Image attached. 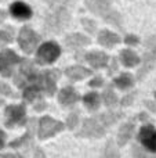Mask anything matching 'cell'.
I'll list each match as a JSON object with an SVG mask.
<instances>
[{"mask_svg":"<svg viewBox=\"0 0 156 158\" xmlns=\"http://www.w3.org/2000/svg\"><path fill=\"white\" fill-rule=\"evenodd\" d=\"M76 0H54L44 15V31L49 35L60 33L71 21V14Z\"/></svg>","mask_w":156,"mask_h":158,"instance_id":"1","label":"cell"},{"mask_svg":"<svg viewBox=\"0 0 156 158\" xmlns=\"http://www.w3.org/2000/svg\"><path fill=\"white\" fill-rule=\"evenodd\" d=\"M120 117L119 114H102L99 117L90 118L84 122L83 129L80 132V136H93L98 137L105 133V129L113 123L118 118Z\"/></svg>","mask_w":156,"mask_h":158,"instance_id":"2","label":"cell"},{"mask_svg":"<svg viewBox=\"0 0 156 158\" xmlns=\"http://www.w3.org/2000/svg\"><path fill=\"white\" fill-rule=\"evenodd\" d=\"M86 6L88 10H91L94 14L102 17L107 22L113 24L115 27L120 28V15L116 11L111 8L112 6V0H86Z\"/></svg>","mask_w":156,"mask_h":158,"instance_id":"3","label":"cell"},{"mask_svg":"<svg viewBox=\"0 0 156 158\" xmlns=\"http://www.w3.org/2000/svg\"><path fill=\"white\" fill-rule=\"evenodd\" d=\"M156 65V35L146 42V52L144 56V65L138 71V79H142Z\"/></svg>","mask_w":156,"mask_h":158,"instance_id":"4","label":"cell"},{"mask_svg":"<svg viewBox=\"0 0 156 158\" xmlns=\"http://www.w3.org/2000/svg\"><path fill=\"white\" fill-rule=\"evenodd\" d=\"M39 40H40V36L33 32L29 27H24L19 31V36H18L19 47H21L25 53H28V54L33 53V50L37 46Z\"/></svg>","mask_w":156,"mask_h":158,"instance_id":"5","label":"cell"},{"mask_svg":"<svg viewBox=\"0 0 156 158\" xmlns=\"http://www.w3.org/2000/svg\"><path fill=\"white\" fill-rule=\"evenodd\" d=\"M61 49L54 42H47L37 50V61L40 64H51L60 57Z\"/></svg>","mask_w":156,"mask_h":158,"instance_id":"6","label":"cell"},{"mask_svg":"<svg viewBox=\"0 0 156 158\" xmlns=\"http://www.w3.org/2000/svg\"><path fill=\"white\" fill-rule=\"evenodd\" d=\"M19 57L13 50H4L0 53V74L3 77H11L13 68L17 63H19Z\"/></svg>","mask_w":156,"mask_h":158,"instance_id":"7","label":"cell"},{"mask_svg":"<svg viewBox=\"0 0 156 158\" xmlns=\"http://www.w3.org/2000/svg\"><path fill=\"white\" fill-rule=\"evenodd\" d=\"M64 128L61 122H57L50 117H44L40 121V131H39V137L40 139H46V137L51 136V135L57 133L58 131Z\"/></svg>","mask_w":156,"mask_h":158,"instance_id":"8","label":"cell"},{"mask_svg":"<svg viewBox=\"0 0 156 158\" xmlns=\"http://www.w3.org/2000/svg\"><path fill=\"white\" fill-rule=\"evenodd\" d=\"M140 140L144 144V147L149 151H156V131L151 125H146L141 129Z\"/></svg>","mask_w":156,"mask_h":158,"instance_id":"9","label":"cell"},{"mask_svg":"<svg viewBox=\"0 0 156 158\" xmlns=\"http://www.w3.org/2000/svg\"><path fill=\"white\" fill-rule=\"evenodd\" d=\"M6 117H7V126H13L15 123H21L25 117L24 106H10L6 110Z\"/></svg>","mask_w":156,"mask_h":158,"instance_id":"10","label":"cell"},{"mask_svg":"<svg viewBox=\"0 0 156 158\" xmlns=\"http://www.w3.org/2000/svg\"><path fill=\"white\" fill-rule=\"evenodd\" d=\"M10 13L17 19H28L32 15V10L28 4L22 2H15L10 6Z\"/></svg>","mask_w":156,"mask_h":158,"instance_id":"11","label":"cell"},{"mask_svg":"<svg viewBox=\"0 0 156 158\" xmlns=\"http://www.w3.org/2000/svg\"><path fill=\"white\" fill-rule=\"evenodd\" d=\"M86 60H87V63H90V65H93L94 68H101V67L107 65L109 57H108L105 53L94 52V53H87Z\"/></svg>","mask_w":156,"mask_h":158,"instance_id":"12","label":"cell"},{"mask_svg":"<svg viewBox=\"0 0 156 158\" xmlns=\"http://www.w3.org/2000/svg\"><path fill=\"white\" fill-rule=\"evenodd\" d=\"M98 42L105 47H113L120 42V38L116 33H112L109 31H102L98 35Z\"/></svg>","mask_w":156,"mask_h":158,"instance_id":"13","label":"cell"},{"mask_svg":"<svg viewBox=\"0 0 156 158\" xmlns=\"http://www.w3.org/2000/svg\"><path fill=\"white\" fill-rule=\"evenodd\" d=\"M60 101L64 104V106H69V104H73L75 101L79 98V96H77V93L75 92L73 87L68 86V87H64L62 90L60 92Z\"/></svg>","mask_w":156,"mask_h":158,"instance_id":"14","label":"cell"},{"mask_svg":"<svg viewBox=\"0 0 156 158\" xmlns=\"http://www.w3.org/2000/svg\"><path fill=\"white\" fill-rule=\"evenodd\" d=\"M88 43H90V39L84 35H79V33H73V35L66 38V44L71 49H77V47L86 46Z\"/></svg>","mask_w":156,"mask_h":158,"instance_id":"15","label":"cell"},{"mask_svg":"<svg viewBox=\"0 0 156 158\" xmlns=\"http://www.w3.org/2000/svg\"><path fill=\"white\" fill-rule=\"evenodd\" d=\"M66 75H68V78H71L72 81H79V79H83L84 77L91 75V71L84 68V67L75 65V67H71V68L66 69Z\"/></svg>","mask_w":156,"mask_h":158,"instance_id":"16","label":"cell"},{"mask_svg":"<svg viewBox=\"0 0 156 158\" xmlns=\"http://www.w3.org/2000/svg\"><path fill=\"white\" fill-rule=\"evenodd\" d=\"M120 60L126 67H134L140 63V57L131 50H122Z\"/></svg>","mask_w":156,"mask_h":158,"instance_id":"17","label":"cell"},{"mask_svg":"<svg viewBox=\"0 0 156 158\" xmlns=\"http://www.w3.org/2000/svg\"><path fill=\"white\" fill-rule=\"evenodd\" d=\"M133 129H134L133 123H127V125H124L123 128L120 129V132H119V144H124V143L131 137Z\"/></svg>","mask_w":156,"mask_h":158,"instance_id":"18","label":"cell"},{"mask_svg":"<svg viewBox=\"0 0 156 158\" xmlns=\"http://www.w3.org/2000/svg\"><path fill=\"white\" fill-rule=\"evenodd\" d=\"M84 104L90 110H96L99 106V96L97 93H88L84 96Z\"/></svg>","mask_w":156,"mask_h":158,"instance_id":"19","label":"cell"},{"mask_svg":"<svg viewBox=\"0 0 156 158\" xmlns=\"http://www.w3.org/2000/svg\"><path fill=\"white\" fill-rule=\"evenodd\" d=\"M115 85L120 89H127L133 85V78L130 74H123L122 77H119L118 79H115Z\"/></svg>","mask_w":156,"mask_h":158,"instance_id":"20","label":"cell"},{"mask_svg":"<svg viewBox=\"0 0 156 158\" xmlns=\"http://www.w3.org/2000/svg\"><path fill=\"white\" fill-rule=\"evenodd\" d=\"M104 158H119V151H118V148L113 146L112 142H109L107 144V148H105V153H104Z\"/></svg>","mask_w":156,"mask_h":158,"instance_id":"21","label":"cell"},{"mask_svg":"<svg viewBox=\"0 0 156 158\" xmlns=\"http://www.w3.org/2000/svg\"><path fill=\"white\" fill-rule=\"evenodd\" d=\"M104 100H105V104H107V106H115V104H116L115 93H113L111 89H108L107 92L104 93Z\"/></svg>","mask_w":156,"mask_h":158,"instance_id":"22","label":"cell"},{"mask_svg":"<svg viewBox=\"0 0 156 158\" xmlns=\"http://www.w3.org/2000/svg\"><path fill=\"white\" fill-rule=\"evenodd\" d=\"M13 40V35L7 31H0V46H4V44L10 43Z\"/></svg>","mask_w":156,"mask_h":158,"instance_id":"23","label":"cell"},{"mask_svg":"<svg viewBox=\"0 0 156 158\" xmlns=\"http://www.w3.org/2000/svg\"><path fill=\"white\" fill-rule=\"evenodd\" d=\"M0 93H3V94H6V96H13V97H15L13 90H11L6 83H3L2 81H0Z\"/></svg>","mask_w":156,"mask_h":158,"instance_id":"24","label":"cell"},{"mask_svg":"<svg viewBox=\"0 0 156 158\" xmlns=\"http://www.w3.org/2000/svg\"><path fill=\"white\" fill-rule=\"evenodd\" d=\"M124 42H126L127 44H137L138 43V38L137 36H134V35H129V36H126Z\"/></svg>","mask_w":156,"mask_h":158,"instance_id":"25","label":"cell"},{"mask_svg":"<svg viewBox=\"0 0 156 158\" xmlns=\"http://www.w3.org/2000/svg\"><path fill=\"white\" fill-rule=\"evenodd\" d=\"M82 21H83V25H84L87 29H90V32H93V31L96 29V25H94L93 22H90V24H88V19L84 18V19H82Z\"/></svg>","mask_w":156,"mask_h":158,"instance_id":"26","label":"cell"},{"mask_svg":"<svg viewBox=\"0 0 156 158\" xmlns=\"http://www.w3.org/2000/svg\"><path fill=\"white\" fill-rule=\"evenodd\" d=\"M102 85V79L101 78H96L93 82H90V86H99Z\"/></svg>","mask_w":156,"mask_h":158,"instance_id":"27","label":"cell"},{"mask_svg":"<svg viewBox=\"0 0 156 158\" xmlns=\"http://www.w3.org/2000/svg\"><path fill=\"white\" fill-rule=\"evenodd\" d=\"M0 158H21V157L17 156V154H2Z\"/></svg>","mask_w":156,"mask_h":158,"instance_id":"28","label":"cell"},{"mask_svg":"<svg viewBox=\"0 0 156 158\" xmlns=\"http://www.w3.org/2000/svg\"><path fill=\"white\" fill-rule=\"evenodd\" d=\"M69 128H73V125H75V122H76V115H72L71 118H69Z\"/></svg>","mask_w":156,"mask_h":158,"instance_id":"29","label":"cell"},{"mask_svg":"<svg viewBox=\"0 0 156 158\" xmlns=\"http://www.w3.org/2000/svg\"><path fill=\"white\" fill-rule=\"evenodd\" d=\"M35 158H46V157H44V154H43V151H41V150H36Z\"/></svg>","mask_w":156,"mask_h":158,"instance_id":"30","label":"cell"},{"mask_svg":"<svg viewBox=\"0 0 156 158\" xmlns=\"http://www.w3.org/2000/svg\"><path fill=\"white\" fill-rule=\"evenodd\" d=\"M4 136H6V135L3 133L2 131H0V148H2L3 144H4Z\"/></svg>","mask_w":156,"mask_h":158,"instance_id":"31","label":"cell"},{"mask_svg":"<svg viewBox=\"0 0 156 158\" xmlns=\"http://www.w3.org/2000/svg\"><path fill=\"white\" fill-rule=\"evenodd\" d=\"M4 18H6V13H3V11H0V22H2Z\"/></svg>","mask_w":156,"mask_h":158,"instance_id":"32","label":"cell"},{"mask_svg":"<svg viewBox=\"0 0 156 158\" xmlns=\"http://www.w3.org/2000/svg\"><path fill=\"white\" fill-rule=\"evenodd\" d=\"M155 96H156V93H155Z\"/></svg>","mask_w":156,"mask_h":158,"instance_id":"33","label":"cell"}]
</instances>
